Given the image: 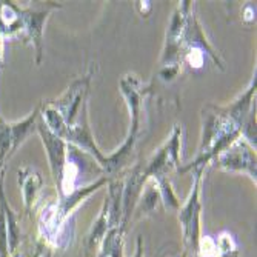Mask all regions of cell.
I'll return each instance as SVG.
<instances>
[{"instance_id": "1", "label": "cell", "mask_w": 257, "mask_h": 257, "mask_svg": "<svg viewBox=\"0 0 257 257\" xmlns=\"http://www.w3.org/2000/svg\"><path fill=\"white\" fill-rule=\"evenodd\" d=\"M120 91L123 97L126 99L128 108H130V115H131V126H130V134L126 140L122 144V147L112 153L111 156L106 157V171L117 170L123 160L128 157L130 151L134 148V144L137 140L139 134V125H140V112H142V100L145 96V91L142 89V83L134 76V74H126L120 80Z\"/></svg>"}, {"instance_id": "2", "label": "cell", "mask_w": 257, "mask_h": 257, "mask_svg": "<svg viewBox=\"0 0 257 257\" xmlns=\"http://www.w3.org/2000/svg\"><path fill=\"white\" fill-rule=\"evenodd\" d=\"M202 171L203 168H197L194 171V183L190 193L188 200L182 208H179V222L182 226V236L185 243V252L188 257H196L197 242L200 237V183H202Z\"/></svg>"}, {"instance_id": "3", "label": "cell", "mask_w": 257, "mask_h": 257, "mask_svg": "<svg viewBox=\"0 0 257 257\" xmlns=\"http://www.w3.org/2000/svg\"><path fill=\"white\" fill-rule=\"evenodd\" d=\"M69 219L63 217L59 203H48L40 213L39 217V231L43 245H48L50 248H65L71 242L73 231H69Z\"/></svg>"}, {"instance_id": "4", "label": "cell", "mask_w": 257, "mask_h": 257, "mask_svg": "<svg viewBox=\"0 0 257 257\" xmlns=\"http://www.w3.org/2000/svg\"><path fill=\"white\" fill-rule=\"evenodd\" d=\"M216 167L225 171L246 173L255 182V153L245 139L239 137L214 159Z\"/></svg>"}, {"instance_id": "5", "label": "cell", "mask_w": 257, "mask_h": 257, "mask_svg": "<svg viewBox=\"0 0 257 257\" xmlns=\"http://www.w3.org/2000/svg\"><path fill=\"white\" fill-rule=\"evenodd\" d=\"M180 168V128L176 126L168 142L163 145L150 162L144 165V179H154L167 176V173L173 168Z\"/></svg>"}, {"instance_id": "6", "label": "cell", "mask_w": 257, "mask_h": 257, "mask_svg": "<svg viewBox=\"0 0 257 257\" xmlns=\"http://www.w3.org/2000/svg\"><path fill=\"white\" fill-rule=\"evenodd\" d=\"M191 8V2H180V5L176 8L167 31V45L162 56V66L180 63L179 53L183 45V33Z\"/></svg>"}, {"instance_id": "7", "label": "cell", "mask_w": 257, "mask_h": 257, "mask_svg": "<svg viewBox=\"0 0 257 257\" xmlns=\"http://www.w3.org/2000/svg\"><path fill=\"white\" fill-rule=\"evenodd\" d=\"M36 128L40 134V139L43 142V147L46 150V154H48V160H50V168L53 173V179L57 183V186L60 185V179H62V171L65 167V162L68 157L66 153V142L63 139H60L59 136H56L54 133H51L48 130V126L45 125V122L42 120V117L39 115V120L36 123Z\"/></svg>"}, {"instance_id": "8", "label": "cell", "mask_w": 257, "mask_h": 257, "mask_svg": "<svg viewBox=\"0 0 257 257\" xmlns=\"http://www.w3.org/2000/svg\"><path fill=\"white\" fill-rule=\"evenodd\" d=\"M56 10V8H53ZM53 10L37 11L33 8H22V20H23V39L25 42H31L36 50V63L40 65L43 56V27L48 20Z\"/></svg>"}, {"instance_id": "9", "label": "cell", "mask_w": 257, "mask_h": 257, "mask_svg": "<svg viewBox=\"0 0 257 257\" xmlns=\"http://www.w3.org/2000/svg\"><path fill=\"white\" fill-rule=\"evenodd\" d=\"M80 109H82V112L79 111L80 120L79 122H74L71 126L66 128V133L63 136V140H65V142H69V144H74V145L80 147L82 150L91 153L92 156L96 157V160L100 163V165L106 167V157L96 147L94 139H92V136H91V130H89L88 122H86V102H83V105H82Z\"/></svg>"}, {"instance_id": "10", "label": "cell", "mask_w": 257, "mask_h": 257, "mask_svg": "<svg viewBox=\"0 0 257 257\" xmlns=\"http://www.w3.org/2000/svg\"><path fill=\"white\" fill-rule=\"evenodd\" d=\"M0 208L4 209L5 220H7V229H8V249L10 254H14L17 251V246L22 239V231L19 226V216L13 211L10 206L7 197H5V190H4V179L0 180Z\"/></svg>"}, {"instance_id": "11", "label": "cell", "mask_w": 257, "mask_h": 257, "mask_svg": "<svg viewBox=\"0 0 257 257\" xmlns=\"http://www.w3.org/2000/svg\"><path fill=\"white\" fill-rule=\"evenodd\" d=\"M19 183L22 185L25 208H27V211H30L36 202L37 193L42 188L43 179L37 171H34L31 168H22V170H19Z\"/></svg>"}, {"instance_id": "12", "label": "cell", "mask_w": 257, "mask_h": 257, "mask_svg": "<svg viewBox=\"0 0 257 257\" xmlns=\"http://www.w3.org/2000/svg\"><path fill=\"white\" fill-rule=\"evenodd\" d=\"M106 182H108V179H106V177H102V179L96 180L94 183H91V185H88V186H77V188H76L71 194L66 196V197H63V199L60 200L59 206H60L62 216H63V217H71V213L74 211V208H76L83 199H86L89 194H92L96 190H99L100 186H102L103 183H106Z\"/></svg>"}, {"instance_id": "13", "label": "cell", "mask_w": 257, "mask_h": 257, "mask_svg": "<svg viewBox=\"0 0 257 257\" xmlns=\"http://www.w3.org/2000/svg\"><path fill=\"white\" fill-rule=\"evenodd\" d=\"M109 200L105 199V203L100 209V214L97 217V220L92 223L88 236L85 239V248L86 251L94 249L103 239V236L106 234V231L109 229Z\"/></svg>"}, {"instance_id": "14", "label": "cell", "mask_w": 257, "mask_h": 257, "mask_svg": "<svg viewBox=\"0 0 257 257\" xmlns=\"http://www.w3.org/2000/svg\"><path fill=\"white\" fill-rule=\"evenodd\" d=\"M123 234L122 226H112L106 231L100 242L97 257H123Z\"/></svg>"}, {"instance_id": "15", "label": "cell", "mask_w": 257, "mask_h": 257, "mask_svg": "<svg viewBox=\"0 0 257 257\" xmlns=\"http://www.w3.org/2000/svg\"><path fill=\"white\" fill-rule=\"evenodd\" d=\"M40 109H42V103H39L34 111L25 117L20 122H16V123H10L11 125V144H13V154L16 153V150L25 142V139L31 134V131L34 130L36 123H37V119L40 115Z\"/></svg>"}, {"instance_id": "16", "label": "cell", "mask_w": 257, "mask_h": 257, "mask_svg": "<svg viewBox=\"0 0 257 257\" xmlns=\"http://www.w3.org/2000/svg\"><path fill=\"white\" fill-rule=\"evenodd\" d=\"M153 180L157 185L159 193H160V200L163 202L165 208L167 209H179L180 203H179V199L176 197V194L171 188V182L168 180V177L162 176V177H154Z\"/></svg>"}, {"instance_id": "17", "label": "cell", "mask_w": 257, "mask_h": 257, "mask_svg": "<svg viewBox=\"0 0 257 257\" xmlns=\"http://www.w3.org/2000/svg\"><path fill=\"white\" fill-rule=\"evenodd\" d=\"M13 156L11 125L0 117V168H5V162Z\"/></svg>"}, {"instance_id": "18", "label": "cell", "mask_w": 257, "mask_h": 257, "mask_svg": "<svg viewBox=\"0 0 257 257\" xmlns=\"http://www.w3.org/2000/svg\"><path fill=\"white\" fill-rule=\"evenodd\" d=\"M140 200V209H139V213H151L156 209L157 203L162 202L160 200V193H159V188H157V185L156 182L151 179L150 185H148V188L145 190V193L142 194V197H139Z\"/></svg>"}, {"instance_id": "19", "label": "cell", "mask_w": 257, "mask_h": 257, "mask_svg": "<svg viewBox=\"0 0 257 257\" xmlns=\"http://www.w3.org/2000/svg\"><path fill=\"white\" fill-rule=\"evenodd\" d=\"M185 60L188 62V65L191 68H202L203 62H205V51L199 46L194 45H186V50H185Z\"/></svg>"}, {"instance_id": "20", "label": "cell", "mask_w": 257, "mask_h": 257, "mask_svg": "<svg viewBox=\"0 0 257 257\" xmlns=\"http://www.w3.org/2000/svg\"><path fill=\"white\" fill-rule=\"evenodd\" d=\"M216 243H217L219 251L222 254H232V252L239 251L234 237H232V234H229L228 231H222L220 232V234L217 236V239H216Z\"/></svg>"}, {"instance_id": "21", "label": "cell", "mask_w": 257, "mask_h": 257, "mask_svg": "<svg viewBox=\"0 0 257 257\" xmlns=\"http://www.w3.org/2000/svg\"><path fill=\"white\" fill-rule=\"evenodd\" d=\"M179 71H180V63L165 65V66H162L159 76L163 82H171V80H174V77H177Z\"/></svg>"}, {"instance_id": "22", "label": "cell", "mask_w": 257, "mask_h": 257, "mask_svg": "<svg viewBox=\"0 0 257 257\" xmlns=\"http://www.w3.org/2000/svg\"><path fill=\"white\" fill-rule=\"evenodd\" d=\"M136 8H137L139 14L142 16V17H148V14L153 10V4L151 2H137L136 4Z\"/></svg>"}, {"instance_id": "23", "label": "cell", "mask_w": 257, "mask_h": 257, "mask_svg": "<svg viewBox=\"0 0 257 257\" xmlns=\"http://www.w3.org/2000/svg\"><path fill=\"white\" fill-rule=\"evenodd\" d=\"M242 19H243L245 23L254 22V19H255V8H254L252 5H246V7L243 8V16H242Z\"/></svg>"}, {"instance_id": "24", "label": "cell", "mask_w": 257, "mask_h": 257, "mask_svg": "<svg viewBox=\"0 0 257 257\" xmlns=\"http://www.w3.org/2000/svg\"><path fill=\"white\" fill-rule=\"evenodd\" d=\"M134 257H144V240H142V236L137 237V242H136V254Z\"/></svg>"}, {"instance_id": "25", "label": "cell", "mask_w": 257, "mask_h": 257, "mask_svg": "<svg viewBox=\"0 0 257 257\" xmlns=\"http://www.w3.org/2000/svg\"><path fill=\"white\" fill-rule=\"evenodd\" d=\"M42 252H43V257H53V251H51V248L48 245H43Z\"/></svg>"}, {"instance_id": "26", "label": "cell", "mask_w": 257, "mask_h": 257, "mask_svg": "<svg viewBox=\"0 0 257 257\" xmlns=\"http://www.w3.org/2000/svg\"><path fill=\"white\" fill-rule=\"evenodd\" d=\"M5 177V168H0V180Z\"/></svg>"}, {"instance_id": "27", "label": "cell", "mask_w": 257, "mask_h": 257, "mask_svg": "<svg viewBox=\"0 0 257 257\" xmlns=\"http://www.w3.org/2000/svg\"><path fill=\"white\" fill-rule=\"evenodd\" d=\"M180 257H186V252H185V251H183V254H182V255H180Z\"/></svg>"}, {"instance_id": "28", "label": "cell", "mask_w": 257, "mask_h": 257, "mask_svg": "<svg viewBox=\"0 0 257 257\" xmlns=\"http://www.w3.org/2000/svg\"><path fill=\"white\" fill-rule=\"evenodd\" d=\"M186 257H188V255H186Z\"/></svg>"}]
</instances>
